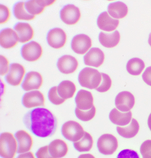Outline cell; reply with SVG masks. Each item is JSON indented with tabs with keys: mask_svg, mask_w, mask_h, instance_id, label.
<instances>
[{
	"mask_svg": "<svg viewBox=\"0 0 151 158\" xmlns=\"http://www.w3.org/2000/svg\"><path fill=\"white\" fill-rule=\"evenodd\" d=\"M23 123L31 132L38 137L45 138L54 135L57 130V119L50 111L38 107L27 112Z\"/></svg>",
	"mask_w": 151,
	"mask_h": 158,
	"instance_id": "obj_1",
	"label": "cell"
},
{
	"mask_svg": "<svg viewBox=\"0 0 151 158\" xmlns=\"http://www.w3.org/2000/svg\"><path fill=\"white\" fill-rule=\"evenodd\" d=\"M101 73L97 69L86 67L80 72L78 75L79 84L89 89H96L101 82Z\"/></svg>",
	"mask_w": 151,
	"mask_h": 158,
	"instance_id": "obj_2",
	"label": "cell"
},
{
	"mask_svg": "<svg viewBox=\"0 0 151 158\" xmlns=\"http://www.w3.org/2000/svg\"><path fill=\"white\" fill-rule=\"evenodd\" d=\"M13 134L4 132L0 136V155L4 158H13L18 151V143Z\"/></svg>",
	"mask_w": 151,
	"mask_h": 158,
	"instance_id": "obj_3",
	"label": "cell"
},
{
	"mask_svg": "<svg viewBox=\"0 0 151 158\" xmlns=\"http://www.w3.org/2000/svg\"><path fill=\"white\" fill-rule=\"evenodd\" d=\"M83 128L80 124L74 121H69L62 127V133L64 138L71 142L79 141L85 134Z\"/></svg>",
	"mask_w": 151,
	"mask_h": 158,
	"instance_id": "obj_4",
	"label": "cell"
},
{
	"mask_svg": "<svg viewBox=\"0 0 151 158\" xmlns=\"http://www.w3.org/2000/svg\"><path fill=\"white\" fill-rule=\"evenodd\" d=\"M97 146L99 152L105 155L113 154L118 147V140L111 134H104L98 140Z\"/></svg>",
	"mask_w": 151,
	"mask_h": 158,
	"instance_id": "obj_5",
	"label": "cell"
},
{
	"mask_svg": "<svg viewBox=\"0 0 151 158\" xmlns=\"http://www.w3.org/2000/svg\"><path fill=\"white\" fill-rule=\"evenodd\" d=\"M21 54L25 60L29 62H35L42 56L43 49L37 42L32 41L23 46Z\"/></svg>",
	"mask_w": 151,
	"mask_h": 158,
	"instance_id": "obj_6",
	"label": "cell"
},
{
	"mask_svg": "<svg viewBox=\"0 0 151 158\" xmlns=\"http://www.w3.org/2000/svg\"><path fill=\"white\" fill-rule=\"evenodd\" d=\"M60 17L65 24L73 25L78 23L81 17V12L78 7L73 4H68L61 10Z\"/></svg>",
	"mask_w": 151,
	"mask_h": 158,
	"instance_id": "obj_7",
	"label": "cell"
},
{
	"mask_svg": "<svg viewBox=\"0 0 151 158\" xmlns=\"http://www.w3.org/2000/svg\"><path fill=\"white\" fill-rule=\"evenodd\" d=\"M25 73V69L23 65L18 63H13L10 65L9 72L5 79L10 85L18 86L22 83Z\"/></svg>",
	"mask_w": 151,
	"mask_h": 158,
	"instance_id": "obj_8",
	"label": "cell"
},
{
	"mask_svg": "<svg viewBox=\"0 0 151 158\" xmlns=\"http://www.w3.org/2000/svg\"><path fill=\"white\" fill-rule=\"evenodd\" d=\"M47 41L52 48L60 49L65 46L67 41V35L62 28H54L48 33Z\"/></svg>",
	"mask_w": 151,
	"mask_h": 158,
	"instance_id": "obj_9",
	"label": "cell"
},
{
	"mask_svg": "<svg viewBox=\"0 0 151 158\" xmlns=\"http://www.w3.org/2000/svg\"><path fill=\"white\" fill-rule=\"evenodd\" d=\"M71 46L75 53L84 55L92 47L91 39L86 35H77L72 39Z\"/></svg>",
	"mask_w": 151,
	"mask_h": 158,
	"instance_id": "obj_10",
	"label": "cell"
},
{
	"mask_svg": "<svg viewBox=\"0 0 151 158\" xmlns=\"http://www.w3.org/2000/svg\"><path fill=\"white\" fill-rule=\"evenodd\" d=\"M135 99L132 93L129 91L120 92L115 98L117 109L123 112L129 111L135 105Z\"/></svg>",
	"mask_w": 151,
	"mask_h": 158,
	"instance_id": "obj_11",
	"label": "cell"
},
{
	"mask_svg": "<svg viewBox=\"0 0 151 158\" xmlns=\"http://www.w3.org/2000/svg\"><path fill=\"white\" fill-rule=\"evenodd\" d=\"M45 103L44 95L39 90H33L25 93L22 98L23 105L28 109L44 106Z\"/></svg>",
	"mask_w": 151,
	"mask_h": 158,
	"instance_id": "obj_12",
	"label": "cell"
},
{
	"mask_svg": "<svg viewBox=\"0 0 151 158\" xmlns=\"http://www.w3.org/2000/svg\"><path fill=\"white\" fill-rule=\"evenodd\" d=\"M57 65L61 73L65 74H71L76 71L78 63L74 57L70 55H65L59 58Z\"/></svg>",
	"mask_w": 151,
	"mask_h": 158,
	"instance_id": "obj_13",
	"label": "cell"
},
{
	"mask_svg": "<svg viewBox=\"0 0 151 158\" xmlns=\"http://www.w3.org/2000/svg\"><path fill=\"white\" fill-rule=\"evenodd\" d=\"M42 75L37 72H30L26 73L22 84V88L25 91L38 89L43 84Z\"/></svg>",
	"mask_w": 151,
	"mask_h": 158,
	"instance_id": "obj_14",
	"label": "cell"
},
{
	"mask_svg": "<svg viewBox=\"0 0 151 158\" xmlns=\"http://www.w3.org/2000/svg\"><path fill=\"white\" fill-rule=\"evenodd\" d=\"M18 41V35L12 28H4L1 31L0 44L4 48H12L17 45Z\"/></svg>",
	"mask_w": 151,
	"mask_h": 158,
	"instance_id": "obj_15",
	"label": "cell"
},
{
	"mask_svg": "<svg viewBox=\"0 0 151 158\" xmlns=\"http://www.w3.org/2000/svg\"><path fill=\"white\" fill-rule=\"evenodd\" d=\"M105 58V54L100 49L93 48L84 56V60L85 65L98 68L104 63Z\"/></svg>",
	"mask_w": 151,
	"mask_h": 158,
	"instance_id": "obj_16",
	"label": "cell"
},
{
	"mask_svg": "<svg viewBox=\"0 0 151 158\" xmlns=\"http://www.w3.org/2000/svg\"><path fill=\"white\" fill-rule=\"evenodd\" d=\"M119 20L113 18L107 11L100 14L97 20L98 26L100 30L107 32H112L118 27Z\"/></svg>",
	"mask_w": 151,
	"mask_h": 158,
	"instance_id": "obj_17",
	"label": "cell"
},
{
	"mask_svg": "<svg viewBox=\"0 0 151 158\" xmlns=\"http://www.w3.org/2000/svg\"><path fill=\"white\" fill-rule=\"evenodd\" d=\"M77 107L82 110H90L93 106V98L92 93L84 89L77 92L75 98Z\"/></svg>",
	"mask_w": 151,
	"mask_h": 158,
	"instance_id": "obj_18",
	"label": "cell"
},
{
	"mask_svg": "<svg viewBox=\"0 0 151 158\" xmlns=\"http://www.w3.org/2000/svg\"><path fill=\"white\" fill-rule=\"evenodd\" d=\"M15 136L18 142V153H23L30 151L33 141L29 133L25 130H19L16 132Z\"/></svg>",
	"mask_w": 151,
	"mask_h": 158,
	"instance_id": "obj_19",
	"label": "cell"
},
{
	"mask_svg": "<svg viewBox=\"0 0 151 158\" xmlns=\"http://www.w3.org/2000/svg\"><path fill=\"white\" fill-rule=\"evenodd\" d=\"M14 29L18 35L19 42L22 43L30 41L34 35L33 28L30 24L18 23L16 24Z\"/></svg>",
	"mask_w": 151,
	"mask_h": 158,
	"instance_id": "obj_20",
	"label": "cell"
},
{
	"mask_svg": "<svg viewBox=\"0 0 151 158\" xmlns=\"http://www.w3.org/2000/svg\"><path fill=\"white\" fill-rule=\"evenodd\" d=\"M109 118L113 124L120 126H125L129 125L132 118L131 111L121 112L119 110L114 108L109 114Z\"/></svg>",
	"mask_w": 151,
	"mask_h": 158,
	"instance_id": "obj_21",
	"label": "cell"
},
{
	"mask_svg": "<svg viewBox=\"0 0 151 158\" xmlns=\"http://www.w3.org/2000/svg\"><path fill=\"white\" fill-rule=\"evenodd\" d=\"M49 152L52 158H62L67 155L68 146L65 141L56 139L52 141L49 145Z\"/></svg>",
	"mask_w": 151,
	"mask_h": 158,
	"instance_id": "obj_22",
	"label": "cell"
},
{
	"mask_svg": "<svg viewBox=\"0 0 151 158\" xmlns=\"http://www.w3.org/2000/svg\"><path fill=\"white\" fill-rule=\"evenodd\" d=\"M121 39L120 33L115 30L112 33L101 32L99 40L101 45L109 48H114L119 43Z\"/></svg>",
	"mask_w": 151,
	"mask_h": 158,
	"instance_id": "obj_23",
	"label": "cell"
},
{
	"mask_svg": "<svg viewBox=\"0 0 151 158\" xmlns=\"http://www.w3.org/2000/svg\"><path fill=\"white\" fill-rule=\"evenodd\" d=\"M55 2V1H29L25 3V8L32 15H37L42 13L46 6Z\"/></svg>",
	"mask_w": 151,
	"mask_h": 158,
	"instance_id": "obj_24",
	"label": "cell"
},
{
	"mask_svg": "<svg viewBox=\"0 0 151 158\" xmlns=\"http://www.w3.org/2000/svg\"><path fill=\"white\" fill-rule=\"evenodd\" d=\"M108 12L109 15L114 19L124 18L128 13V6L121 2L109 3L108 6Z\"/></svg>",
	"mask_w": 151,
	"mask_h": 158,
	"instance_id": "obj_25",
	"label": "cell"
},
{
	"mask_svg": "<svg viewBox=\"0 0 151 158\" xmlns=\"http://www.w3.org/2000/svg\"><path fill=\"white\" fill-rule=\"evenodd\" d=\"M139 130V124L134 118L132 119L130 124L126 127H117V131L119 135L127 139L134 137L137 134Z\"/></svg>",
	"mask_w": 151,
	"mask_h": 158,
	"instance_id": "obj_26",
	"label": "cell"
},
{
	"mask_svg": "<svg viewBox=\"0 0 151 158\" xmlns=\"http://www.w3.org/2000/svg\"><path fill=\"white\" fill-rule=\"evenodd\" d=\"M57 90L60 97L66 100L73 97L76 91V87L72 81H64L59 84Z\"/></svg>",
	"mask_w": 151,
	"mask_h": 158,
	"instance_id": "obj_27",
	"label": "cell"
},
{
	"mask_svg": "<svg viewBox=\"0 0 151 158\" xmlns=\"http://www.w3.org/2000/svg\"><path fill=\"white\" fill-rule=\"evenodd\" d=\"M93 139L90 134L85 132L82 139L77 142H74V148L79 152H89L92 149L93 145Z\"/></svg>",
	"mask_w": 151,
	"mask_h": 158,
	"instance_id": "obj_28",
	"label": "cell"
},
{
	"mask_svg": "<svg viewBox=\"0 0 151 158\" xmlns=\"http://www.w3.org/2000/svg\"><path fill=\"white\" fill-rule=\"evenodd\" d=\"M127 70L129 74L134 76L140 75L145 67L144 61L138 58H133L128 61Z\"/></svg>",
	"mask_w": 151,
	"mask_h": 158,
	"instance_id": "obj_29",
	"label": "cell"
},
{
	"mask_svg": "<svg viewBox=\"0 0 151 158\" xmlns=\"http://www.w3.org/2000/svg\"><path fill=\"white\" fill-rule=\"evenodd\" d=\"M25 2H18L13 8V13L15 17L19 20H31L35 19V16L25 10Z\"/></svg>",
	"mask_w": 151,
	"mask_h": 158,
	"instance_id": "obj_30",
	"label": "cell"
},
{
	"mask_svg": "<svg viewBox=\"0 0 151 158\" xmlns=\"http://www.w3.org/2000/svg\"><path fill=\"white\" fill-rule=\"evenodd\" d=\"M75 114L77 118L83 121H89L92 119L95 115L96 109L93 106L90 110H79L77 107L75 109Z\"/></svg>",
	"mask_w": 151,
	"mask_h": 158,
	"instance_id": "obj_31",
	"label": "cell"
},
{
	"mask_svg": "<svg viewBox=\"0 0 151 158\" xmlns=\"http://www.w3.org/2000/svg\"><path fill=\"white\" fill-rule=\"evenodd\" d=\"M48 98L50 102L55 105H60L65 102V99L60 97L58 94L57 87L56 86L53 87L50 89L48 92Z\"/></svg>",
	"mask_w": 151,
	"mask_h": 158,
	"instance_id": "obj_32",
	"label": "cell"
},
{
	"mask_svg": "<svg viewBox=\"0 0 151 158\" xmlns=\"http://www.w3.org/2000/svg\"><path fill=\"white\" fill-rule=\"evenodd\" d=\"M101 82L96 90L99 92H105L109 90L112 86V80L109 75L105 73H101Z\"/></svg>",
	"mask_w": 151,
	"mask_h": 158,
	"instance_id": "obj_33",
	"label": "cell"
},
{
	"mask_svg": "<svg viewBox=\"0 0 151 158\" xmlns=\"http://www.w3.org/2000/svg\"><path fill=\"white\" fill-rule=\"evenodd\" d=\"M140 150L143 158H151V140L145 141L141 145Z\"/></svg>",
	"mask_w": 151,
	"mask_h": 158,
	"instance_id": "obj_34",
	"label": "cell"
},
{
	"mask_svg": "<svg viewBox=\"0 0 151 158\" xmlns=\"http://www.w3.org/2000/svg\"><path fill=\"white\" fill-rule=\"evenodd\" d=\"M10 16L9 9L5 5L0 4V24H2L7 23Z\"/></svg>",
	"mask_w": 151,
	"mask_h": 158,
	"instance_id": "obj_35",
	"label": "cell"
},
{
	"mask_svg": "<svg viewBox=\"0 0 151 158\" xmlns=\"http://www.w3.org/2000/svg\"><path fill=\"white\" fill-rule=\"evenodd\" d=\"M0 63H1V70L0 74L1 76L6 75L9 72V60L2 55L0 56Z\"/></svg>",
	"mask_w": 151,
	"mask_h": 158,
	"instance_id": "obj_36",
	"label": "cell"
},
{
	"mask_svg": "<svg viewBox=\"0 0 151 158\" xmlns=\"http://www.w3.org/2000/svg\"><path fill=\"white\" fill-rule=\"evenodd\" d=\"M36 156L38 158H52L49 152V146H44L39 149L36 152Z\"/></svg>",
	"mask_w": 151,
	"mask_h": 158,
	"instance_id": "obj_37",
	"label": "cell"
},
{
	"mask_svg": "<svg viewBox=\"0 0 151 158\" xmlns=\"http://www.w3.org/2000/svg\"><path fill=\"white\" fill-rule=\"evenodd\" d=\"M118 158H122V157H133V158H139V156L136 152L132 150H125L122 151L118 156Z\"/></svg>",
	"mask_w": 151,
	"mask_h": 158,
	"instance_id": "obj_38",
	"label": "cell"
},
{
	"mask_svg": "<svg viewBox=\"0 0 151 158\" xmlns=\"http://www.w3.org/2000/svg\"><path fill=\"white\" fill-rule=\"evenodd\" d=\"M142 78L147 85L151 86V66L147 67L142 74Z\"/></svg>",
	"mask_w": 151,
	"mask_h": 158,
	"instance_id": "obj_39",
	"label": "cell"
},
{
	"mask_svg": "<svg viewBox=\"0 0 151 158\" xmlns=\"http://www.w3.org/2000/svg\"><path fill=\"white\" fill-rule=\"evenodd\" d=\"M18 158H35V156L32 152H26L24 154H20Z\"/></svg>",
	"mask_w": 151,
	"mask_h": 158,
	"instance_id": "obj_40",
	"label": "cell"
},
{
	"mask_svg": "<svg viewBox=\"0 0 151 158\" xmlns=\"http://www.w3.org/2000/svg\"><path fill=\"white\" fill-rule=\"evenodd\" d=\"M148 127H149V129H150V130H151V113L150 114L149 116V118H148Z\"/></svg>",
	"mask_w": 151,
	"mask_h": 158,
	"instance_id": "obj_41",
	"label": "cell"
},
{
	"mask_svg": "<svg viewBox=\"0 0 151 158\" xmlns=\"http://www.w3.org/2000/svg\"><path fill=\"white\" fill-rule=\"evenodd\" d=\"M148 43L149 45L151 47V33L149 35V39H148Z\"/></svg>",
	"mask_w": 151,
	"mask_h": 158,
	"instance_id": "obj_42",
	"label": "cell"
}]
</instances>
